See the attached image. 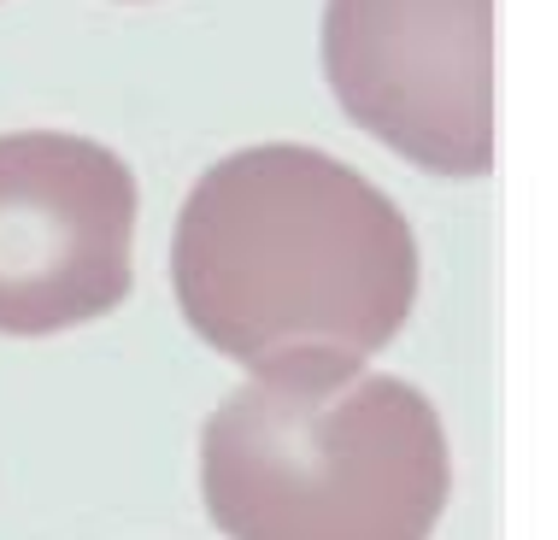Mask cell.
<instances>
[{
	"mask_svg": "<svg viewBox=\"0 0 558 540\" xmlns=\"http://www.w3.org/2000/svg\"><path fill=\"white\" fill-rule=\"evenodd\" d=\"M171 289L194 335L241 370L371 358L417 306V235L353 164L259 142L189 188Z\"/></svg>",
	"mask_w": 558,
	"mask_h": 540,
	"instance_id": "obj_1",
	"label": "cell"
},
{
	"mask_svg": "<svg viewBox=\"0 0 558 540\" xmlns=\"http://www.w3.org/2000/svg\"><path fill=\"white\" fill-rule=\"evenodd\" d=\"M201 493L230 540H429L452 493L435 405L365 358H294L201 429Z\"/></svg>",
	"mask_w": 558,
	"mask_h": 540,
	"instance_id": "obj_2",
	"label": "cell"
},
{
	"mask_svg": "<svg viewBox=\"0 0 558 540\" xmlns=\"http://www.w3.org/2000/svg\"><path fill=\"white\" fill-rule=\"evenodd\" d=\"M318 48L371 142L435 176L494 171V0H324Z\"/></svg>",
	"mask_w": 558,
	"mask_h": 540,
	"instance_id": "obj_3",
	"label": "cell"
},
{
	"mask_svg": "<svg viewBox=\"0 0 558 540\" xmlns=\"http://www.w3.org/2000/svg\"><path fill=\"white\" fill-rule=\"evenodd\" d=\"M135 206V171L107 142L0 135V335L41 341L124 306Z\"/></svg>",
	"mask_w": 558,
	"mask_h": 540,
	"instance_id": "obj_4",
	"label": "cell"
}]
</instances>
